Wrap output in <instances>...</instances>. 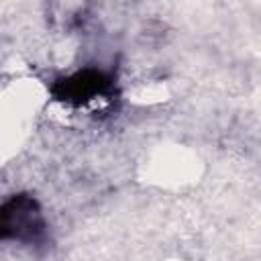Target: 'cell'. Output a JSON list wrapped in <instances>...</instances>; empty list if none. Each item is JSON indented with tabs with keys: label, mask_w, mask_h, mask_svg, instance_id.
Listing matches in <instances>:
<instances>
[{
	"label": "cell",
	"mask_w": 261,
	"mask_h": 261,
	"mask_svg": "<svg viewBox=\"0 0 261 261\" xmlns=\"http://www.w3.org/2000/svg\"><path fill=\"white\" fill-rule=\"evenodd\" d=\"M0 228L4 239L37 243L45 232V222L37 202L29 196H14L2 206Z\"/></svg>",
	"instance_id": "cell-1"
},
{
	"label": "cell",
	"mask_w": 261,
	"mask_h": 261,
	"mask_svg": "<svg viewBox=\"0 0 261 261\" xmlns=\"http://www.w3.org/2000/svg\"><path fill=\"white\" fill-rule=\"evenodd\" d=\"M106 86H108V80H106L104 73L88 69V71H80V73L59 82L55 92H57V98H61V100L86 102L92 96H96L102 90H106Z\"/></svg>",
	"instance_id": "cell-2"
}]
</instances>
